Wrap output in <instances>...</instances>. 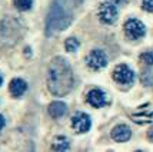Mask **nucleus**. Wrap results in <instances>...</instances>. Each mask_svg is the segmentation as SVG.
<instances>
[{"label":"nucleus","mask_w":153,"mask_h":152,"mask_svg":"<svg viewBox=\"0 0 153 152\" xmlns=\"http://www.w3.org/2000/svg\"><path fill=\"white\" fill-rule=\"evenodd\" d=\"M125 33L127 34L129 39H140L143 37L145 33H146V29H145V25L137 19H130L125 23Z\"/></svg>","instance_id":"nucleus-4"},{"label":"nucleus","mask_w":153,"mask_h":152,"mask_svg":"<svg viewBox=\"0 0 153 152\" xmlns=\"http://www.w3.org/2000/svg\"><path fill=\"white\" fill-rule=\"evenodd\" d=\"M4 125H6V119H4V116L0 113V129H3Z\"/></svg>","instance_id":"nucleus-18"},{"label":"nucleus","mask_w":153,"mask_h":152,"mask_svg":"<svg viewBox=\"0 0 153 152\" xmlns=\"http://www.w3.org/2000/svg\"><path fill=\"white\" fill-rule=\"evenodd\" d=\"M140 60L145 63V65H147V66H152L153 65V53L152 52H145L140 55Z\"/></svg>","instance_id":"nucleus-16"},{"label":"nucleus","mask_w":153,"mask_h":152,"mask_svg":"<svg viewBox=\"0 0 153 152\" xmlns=\"http://www.w3.org/2000/svg\"><path fill=\"white\" fill-rule=\"evenodd\" d=\"M113 79L120 85H132L134 80V73L126 65H119L113 70Z\"/></svg>","instance_id":"nucleus-5"},{"label":"nucleus","mask_w":153,"mask_h":152,"mask_svg":"<svg viewBox=\"0 0 153 152\" xmlns=\"http://www.w3.org/2000/svg\"><path fill=\"white\" fill-rule=\"evenodd\" d=\"M142 7L146 12H153V0H142Z\"/></svg>","instance_id":"nucleus-17"},{"label":"nucleus","mask_w":153,"mask_h":152,"mask_svg":"<svg viewBox=\"0 0 153 152\" xmlns=\"http://www.w3.org/2000/svg\"><path fill=\"white\" fill-rule=\"evenodd\" d=\"M49 113L52 118H62L65 113H66V105L63 102H59V100H54L49 105Z\"/></svg>","instance_id":"nucleus-11"},{"label":"nucleus","mask_w":153,"mask_h":152,"mask_svg":"<svg viewBox=\"0 0 153 152\" xmlns=\"http://www.w3.org/2000/svg\"><path fill=\"white\" fill-rule=\"evenodd\" d=\"M109 1H112L114 4H126L129 0H109Z\"/></svg>","instance_id":"nucleus-19"},{"label":"nucleus","mask_w":153,"mask_h":152,"mask_svg":"<svg viewBox=\"0 0 153 152\" xmlns=\"http://www.w3.org/2000/svg\"><path fill=\"white\" fill-rule=\"evenodd\" d=\"M9 89H10V93L13 95L14 98H19V96H22V95L27 91V83L23 79L16 78V79H13L10 82Z\"/></svg>","instance_id":"nucleus-10"},{"label":"nucleus","mask_w":153,"mask_h":152,"mask_svg":"<svg viewBox=\"0 0 153 152\" xmlns=\"http://www.w3.org/2000/svg\"><path fill=\"white\" fill-rule=\"evenodd\" d=\"M72 23V14L67 13L65 10V7L62 6V3L54 1L52 7H50V12L47 14V20H46V33L49 36H52L54 32H59V30H65L69 25Z\"/></svg>","instance_id":"nucleus-2"},{"label":"nucleus","mask_w":153,"mask_h":152,"mask_svg":"<svg viewBox=\"0 0 153 152\" xmlns=\"http://www.w3.org/2000/svg\"><path fill=\"white\" fill-rule=\"evenodd\" d=\"M87 102L89 105H92L93 108H102L107 102L106 93L100 89H93L87 93Z\"/></svg>","instance_id":"nucleus-8"},{"label":"nucleus","mask_w":153,"mask_h":152,"mask_svg":"<svg viewBox=\"0 0 153 152\" xmlns=\"http://www.w3.org/2000/svg\"><path fill=\"white\" fill-rule=\"evenodd\" d=\"M87 66L93 70H100L107 65V56L103 50H93L87 55L86 58Z\"/></svg>","instance_id":"nucleus-6"},{"label":"nucleus","mask_w":153,"mask_h":152,"mask_svg":"<svg viewBox=\"0 0 153 152\" xmlns=\"http://www.w3.org/2000/svg\"><path fill=\"white\" fill-rule=\"evenodd\" d=\"M13 3H14V6H16L17 10H20V12H26V10H29V9L32 7L33 0H13Z\"/></svg>","instance_id":"nucleus-13"},{"label":"nucleus","mask_w":153,"mask_h":152,"mask_svg":"<svg viewBox=\"0 0 153 152\" xmlns=\"http://www.w3.org/2000/svg\"><path fill=\"white\" fill-rule=\"evenodd\" d=\"M99 19L102 23L110 25L117 19V7L112 1H105L99 6Z\"/></svg>","instance_id":"nucleus-3"},{"label":"nucleus","mask_w":153,"mask_h":152,"mask_svg":"<svg viewBox=\"0 0 153 152\" xmlns=\"http://www.w3.org/2000/svg\"><path fill=\"white\" fill-rule=\"evenodd\" d=\"M69 145H70V142H69V139L66 136H59V138L54 139L52 149L53 151H66L67 148H69Z\"/></svg>","instance_id":"nucleus-12"},{"label":"nucleus","mask_w":153,"mask_h":152,"mask_svg":"<svg viewBox=\"0 0 153 152\" xmlns=\"http://www.w3.org/2000/svg\"><path fill=\"white\" fill-rule=\"evenodd\" d=\"M1 82H3V78H1V76H0V85H1Z\"/></svg>","instance_id":"nucleus-21"},{"label":"nucleus","mask_w":153,"mask_h":152,"mask_svg":"<svg viewBox=\"0 0 153 152\" xmlns=\"http://www.w3.org/2000/svg\"><path fill=\"white\" fill-rule=\"evenodd\" d=\"M147 138H149L153 142V126L150 128V129H149V131H147Z\"/></svg>","instance_id":"nucleus-20"},{"label":"nucleus","mask_w":153,"mask_h":152,"mask_svg":"<svg viewBox=\"0 0 153 152\" xmlns=\"http://www.w3.org/2000/svg\"><path fill=\"white\" fill-rule=\"evenodd\" d=\"M110 135H112V138L116 142H126L132 136V131H130V128L127 125H117L112 129Z\"/></svg>","instance_id":"nucleus-9"},{"label":"nucleus","mask_w":153,"mask_h":152,"mask_svg":"<svg viewBox=\"0 0 153 152\" xmlns=\"http://www.w3.org/2000/svg\"><path fill=\"white\" fill-rule=\"evenodd\" d=\"M65 47H66L67 52H74V50H77V47H79V40L76 39V37H69V39L65 42Z\"/></svg>","instance_id":"nucleus-15"},{"label":"nucleus","mask_w":153,"mask_h":152,"mask_svg":"<svg viewBox=\"0 0 153 152\" xmlns=\"http://www.w3.org/2000/svg\"><path fill=\"white\" fill-rule=\"evenodd\" d=\"M140 80H142V83L145 86H150L153 85V72L150 69H147L145 72L142 73V76H140Z\"/></svg>","instance_id":"nucleus-14"},{"label":"nucleus","mask_w":153,"mask_h":152,"mask_svg":"<svg viewBox=\"0 0 153 152\" xmlns=\"http://www.w3.org/2000/svg\"><path fill=\"white\" fill-rule=\"evenodd\" d=\"M90 125H92L90 116L85 112L74 113V116L72 118V128H73L74 132H77V133L87 132L90 129Z\"/></svg>","instance_id":"nucleus-7"},{"label":"nucleus","mask_w":153,"mask_h":152,"mask_svg":"<svg viewBox=\"0 0 153 152\" xmlns=\"http://www.w3.org/2000/svg\"><path fill=\"white\" fill-rule=\"evenodd\" d=\"M73 72L65 58H54L47 67V88L54 96H65L73 88Z\"/></svg>","instance_id":"nucleus-1"}]
</instances>
